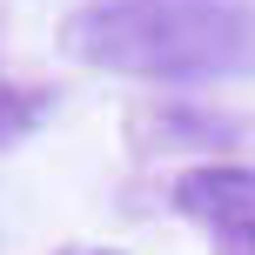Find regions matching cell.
<instances>
[{
	"label": "cell",
	"mask_w": 255,
	"mask_h": 255,
	"mask_svg": "<svg viewBox=\"0 0 255 255\" xmlns=\"http://www.w3.org/2000/svg\"><path fill=\"white\" fill-rule=\"evenodd\" d=\"M67 47L115 74H255V0H88Z\"/></svg>",
	"instance_id": "1"
},
{
	"label": "cell",
	"mask_w": 255,
	"mask_h": 255,
	"mask_svg": "<svg viewBox=\"0 0 255 255\" xmlns=\"http://www.w3.org/2000/svg\"><path fill=\"white\" fill-rule=\"evenodd\" d=\"M175 202L195 222H208L215 235L255 242V175L249 168H188L175 181Z\"/></svg>",
	"instance_id": "2"
}]
</instances>
